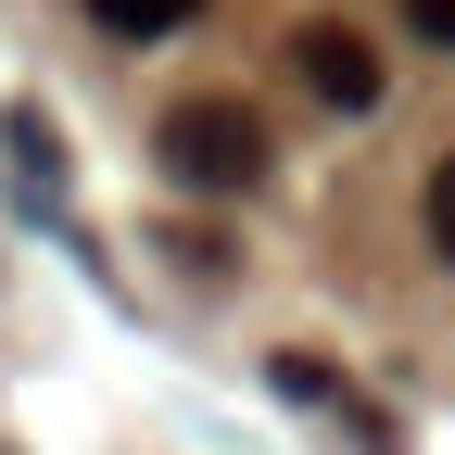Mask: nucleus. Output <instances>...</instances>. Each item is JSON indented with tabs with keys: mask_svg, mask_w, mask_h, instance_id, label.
Here are the masks:
<instances>
[{
	"mask_svg": "<svg viewBox=\"0 0 455 455\" xmlns=\"http://www.w3.org/2000/svg\"><path fill=\"white\" fill-rule=\"evenodd\" d=\"M0 140H13V164H26V178H38V190H51V178H64V140H51V114H38V101H26V114H13V127H0Z\"/></svg>",
	"mask_w": 455,
	"mask_h": 455,
	"instance_id": "obj_4",
	"label": "nucleus"
},
{
	"mask_svg": "<svg viewBox=\"0 0 455 455\" xmlns=\"http://www.w3.org/2000/svg\"><path fill=\"white\" fill-rule=\"evenodd\" d=\"M405 26H418L430 51H455V0H405Z\"/></svg>",
	"mask_w": 455,
	"mask_h": 455,
	"instance_id": "obj_7",
	"label": "nucleus"
},
{
	"mask_svg": "<svg viewBox=\"0 0 455 455\" xmlns=\"http://www.w3.org/2000/svg\"><path fill=\"white\" fill-rule=\"evenodd\" d=\"M89 13H101L114 38H164V26H190L203 0H89Z\"/></svg>",
	"mask_w": 455,
	"mask_h": 455,
	"instance_id": "obj_3",
	"label": "nucleus"
},
{
	"mask_svg": "<svg viewBox=\"0 0 455 455\" xmlns=\"http://www.w3.org/2000/svg\"><path fill=\"white\" fill-rule=\"evenodd\" d=\"M266 379H278V392H291V405H341V379H329V367H316V355H278V367H266Z\"/></svg>",
	"mask_w": 455,
	"mask_h": 455,
	"instance_id": "obj_5",
	"label": "nucleus"
},
{
	"mask_svg": "<svg viewBox=\"0 0 455 455\" xmlns=\"http://www.w3.org/2000/svg\"><path fill=\"white\" fill-rule=\"evenodd\" d=\"M164 178H178V190H253L266 178V114L253 101H178V114H164Z\"/></svg>",
	"mask_w": 455,
	"mask_h": 455,
	"instance_id": "obj_1",
	"label": "nucleus"
},
{
	"mask_svg": "<svg viewBox=\"0 0 455 455\" xmlns=\"http://www.w3.org/2000/svg\"><path fill=\"white\" fill-rule=\"evenodd\" d=\"M430 241H443V266H455V152L430 164Z\"/></svg>",
	"mask_w": 455,
	"mask_h": 455,
	"instance_id": "obj_6",
	"label": "nucleus"
},
{
	"mask_svg": "<svg viewBox=\"0 0 455 455\" xmlns=\"http://www.w3.org/2000/svg\"><path fill=\"white\" fill-rule=\"evenodd\" d=\"M291 76H304L329 114H379V51H367L355 26H304V38H291Z\"/></svg>",
	"mask_w": 455,
	"mask_h": 455,
	"instance_id": "obj_2",
	"label": "nucleus"
}]
</instances>
